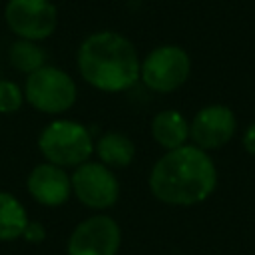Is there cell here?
Masks as SVG:
<instances>
[{
    "instance_id": "cell-1",
    "label": "cell",
    "mask_w": 255,
    "mask_h": 255,
    "mask_svg": "<svg viewBox=\"0 0 255 255\" xmlns=\"http://www.w3.org/2000/svg\"><path fill=\"white\" fill-rule=\"evenodd\" d=\"M151 195L175 207H191L211 197L217 187V167L211 155L193 143L165 151L151 167Z\"/></svg>"
},
{
    "instance_id": "cell-2",
    "label": "cell",
    "mask_w": 255,
    "mask_h": 255,
    "mask_svg": "<svg viewBox=\"0 0 255 255\" xmlns=\"http://www.w3.org/2000/svg\"><path fill=\"white\" fill-rule=\"evenodd\" d=\"M76 64L82 78L100 92L120 94L139 82L141 58L131 40L120 32L90 34L78 48Z\"/></svg>"
},
{
    "instance_id": "cell-3",
    "label": "cell",
    "mask_w": 255,
    "mask_h": 255,
    "mask_svg": "<svg viewBox=\"0 0 255 255\" xmlns=\"http://www.w3.org/2000/svg\"><path fill=\"white\" fill-rule=\"evenodd\" d=\"M38 147L48 163L78 167L94 153V139L86 126L72 120H56L42 129Z\"/></svg>"
},
{
    "instance_id": "cell-4",
    "label": "cell",
    "mask_w": 255,
    "mask_h": 255,
    "mask_svg": "<svg viewBox=\"0 0 255 255\" xmlns=\"http://www.w3.org/2000/svg\"><path fill=\"white\" fill-rule=\"evenodd\" d=\"M191 76L189 54L175 44H163L153 48L143 60L139 80L145 88L157 94H171L179 90Z\"/></svg>"
},
{
    "instance_id": "cell-5",
    "label": "cell",
    "mask_w": 255,
    "mask_h": 255,
    "mask_svg": "<svg viewBox=\"0 0 255 255\" xmlns=\"http://www.w3.org/2000/svg\"><path fill=\"white\" fill-rule=\"evenodd\" d=\"M26 102L44 114H64L78 98L76 82L70 74L56 66H44L26 78Z\"/></svg>"
},
{
    "instance_id": "cell-6",
    "label": "cell",
    "mask_w": 255,
    "mask_h": 255,
    "mask_svg": "<svg viewBox=\"0 0 255 255\" xmlns=\"http://www.w3.org/2000/svg\"><path fill=\"white\" fill-rule=\"evenodd\" d=\"M72 193L90 209L104 211L116 205L120 183L116 173L100 161H86L72 173Z\"/></svg>"
},
{
    "instance_id": "cell-7",
    "label": "cell",
    "mask_w": 255,
    "mask_h": 255,
    "mask_svg": "<svg viewBox=\"0 0 255 255\" xmlns=\"http://www.w3.org/2000/svg\"><path fill=\"white\" fill-rule=\"evenodd\" d=\"M4 20L18 38L36 42L54 34L58 10L50 0H8Z\"/></svg>"
},
{
    "instance_id": "cell-8",
    "label": "cell",
    "mask_w": 255,
    "mask_h": 255,
    "mask_svg": "<svg viewBox=\"0 0 255 255\" xmlns=\"http://www.w3.org/2000/svg\"><path fill=\"white\" fill-rule=\"evenodd\" d=\"M122 245V229L110 215H90L80 221L70 239L68 255H118Z\"/></svg>"
},
{
    "instance_id": "cell-9",
    "label": "cell",
    "mask_w": 255,
    "mask_h": 255,
    "mask_svg": "<svg viewBox=\"0 0 255 255\" xmlns=\"http://www.w3.org/2000/svg\"><path fill=\"white\" fill-rule=\"evenodd\" d=\"M237 131V118L229 106L209 104L195 112L189 122V139L203 151L223 147Z\"/></svg>"
},
{
    "instance_id": "cell-10",
    "label": "cell",
    "mask_w": 255,
    "mask_h": 255,
    "mask_svg": "<svg viewBox=\"0 0 255 255\" xmlns=\"http://www.w3.org/2000/svg\"><path fill=\"white\" fill-rule=\"evenodd\" d=\"M28 191L38 203H42L46 207H58L70 199L72 177L66 173L64 167H58V165L46 161V163L36 165L30 171Z\"/></svg>"
},
{
    "instance_id": "cell-11",
    "label": "cell",
    "mask_w": 255,
    "mask_h": 255,
    "mask_svg": "<svg viewBox=\"0 0 255 255\" xmlns=\"http://www.w3.org/2000/svg\"><path fill=\"white\" fill-rule=\"evenodd\" d=\"M151 137L165 151L187 145L189 139V122L177 110H161L151 120Z\"/></svg>"
},
{
    "instance_id": "cell-12",
    "label": "cell",
    "mask_w": 255,
    "mask_h": 255,
    "mask_svg": "<svg viewBox=\"0 0 255 255\" xmlns=\"http://www.w3.org/2000/svg\"><path fill=\"white\" fill-rule=\"evenodd\" d=\"M94 151L98 153L100 163H104L110 169H124L135 157V145L131 137L126 135L124 131L102 133L94 143Z\"/></svg>"
},
{
    "instance_id": "cell-13",
    "label": "cell",
    "mask_w": 255,
    "mask_h": 255,
    "mask_svg": "<svg viewBox=\"0 0 255 255\" xmlns=\"http://www.w3.org/2000/svg\"><path fill=\"white\" fill-rule=\"evenodd\" d=\"M28 215L24 205L12 195L0 191V241H12L24 235Z\"/></svg>"
},
{
    "instance_id": "cell-14",
    "label": "cell",
    "mask_w": 255,
    "mask_h": 255,
    "mask_svg": "<svg viewBox=\"0 0 255 255\" xmlns=\"http://www.w3.org/2000/svg\"><path fill=\"white\" fill-rule=\"evenodd\" d=\"M8 58H10V64L18 72H24L28 76L46 66V52H44V48L38 46L32 40H22V38L16 40L10 46Z\"/></svg>"
},
{
    "instance_id": "cell-15",
    "label": "cell",
    "mask_w": 255,
    "mask_h": 255,
    "mask_svg": "<svg viewBox=\"0 0 255 255\" xmlns=\"http://www.w3.org/2000/svg\"><path fill=\"white\" fill-rule=\"evenodd\" d=\"M22 102H24V92L20 90V86L10 80H0V112L12 114L20 110Z\"/></svg>"
},
{
    "instance_id": "cell-16",
    "label": "cell",
    "mask_w": 255,
    "mask_h": 255,
    "mask_svg": "<svg viewBox=\"0 0 255 255\" xmlns=\"http://www.w3.org/2000/svg\"><path fill=\"white\" fill-rule=\"evenodd\" d=\"M22 237H24L26 241H30V243H40V241H44V237H46L44 225L38 223V221H28V225H26Z\"/></svg>"
},
{
    "instance_id": "cell-17",
    "label": "cell",
    "mask_w": 255,
    "mask_h": 255,
    "mask_svg": "<svg viewBox=\"0 0 255 255\" xmlns=\"http://www.w3.org/2000/svg\"><path fill=\"white\" fill-rule=\"evenodd\" d=\"M241 143H243V149L249 153V155H255V122H251L243 135H241Z\"/></svg>"
}]
</instances>
